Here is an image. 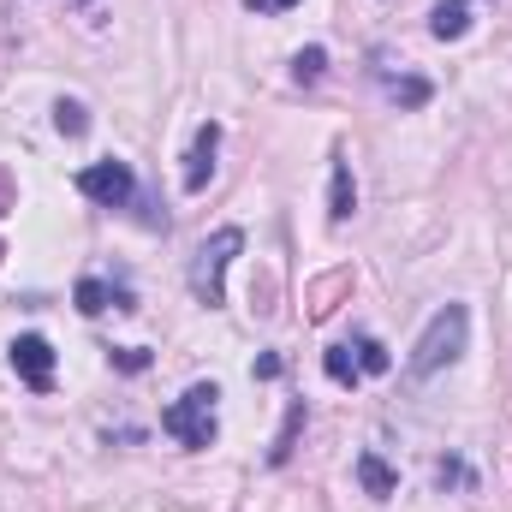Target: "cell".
Returning a JSON list of instances; mask_svg holds the SVG:
<instances>
[{
    "label": "cell",
    "mask_w": 512,
    "mask_h": 512,
    "mask_svg": "<svg viewBox=\"0 0 512 512\" xmlns=\"http://www.w3.org/2000/svg\"><path fill=\"white\" fill-rule=\"evenodd\" d=\"M465 334H471V310L465 304H447V310H435V322L423 328V340L411 346V382H429L435 370H447V364H459V352H465Z\"/></svg>",
    "instance_id": "6da1fadb"
},
{
    "label": "cell",
    "mask_w": 512,
    "mask_h": 512,
    "mask_svg": "<svg viewBox=\"0 0 512 512\" xmlns=\"http://www.w3.org/2000/svg\"><path fill=\"white\" fill-rule=\"evenodd\" d=\"M215 382H197L185 387L167 411H161V429L179 441V447H191V453H203V447H215Z\"/></svg>",
    "instance_id": "7a4b0ae2"
},
{
    "label": "cell",
    "mask_w": 512,
    "mask_h": 512,
    "mask_svg": "<svg viewBox=\"0 0 512 512\" xmlns=\"http://www.w3.org/2000/svg\"><path fill=\"white\" fill-rule=\"evenodd\" d=\"M245 251V233L239 227H221V233H209L197 256H191V292H197V304H227V262Z\"/></svg>",
    "instance_id": "3957f363"
},
{
    "label": "cell",
    "mask_w": 512,
    "mask_h": 512,
    "mask_svg": "<svg viewBox=\"0 0 512 512\" xmlns=\"http://www.w3.org/2000/svg\"><path fill=\"white\" fill-rule=\"evenodd\" d=\"M78 191L90 203H102V209H126L137 197V173H131V161H90L78 173Z\"/></svg>",
    "instance_id": "277c9868"
},
{
    "label": "cell",
    "mask_w": 512,
    "mask_h": 512,
    "mask_svg": "<svg viewBox=\"0 0 512 512\" xmlns=\"http://www.w3.org/2000/svg\"><path fill=\"white\" fill-rule=\"evenodd\" d=\"M12 370H18V382L30 393H48L54 387V346L42 334H18L12 340Z\"/></svg>",
    "instance_id": "5b68a950"
},
{
    "label": "cell",
    "mask_w": 512,
    "mask_h": 512,
    "mask_svg": "<svg viewBox=\"0 0 512 512\" xmlns=\"http://www.w3.org/2000/svg\"><path fill=\"white\" fill-rule=\"evenodd\" d=\"M215 149H221V126L209 120V126H197V143H191V155H185V191H203V185H209Z\"/></svg>",
    "instance_id": "8992f818"
},
{
    "label": "cell",
    "mask_w": 512,
    "mask_h": 512,
    "mask_svg": "<svg viewBox=\"0 0 512 512\" xmlns=\"http://www.w3.org/2000/svg\"><path fill=\"white\" fill-rule=\"evenodd\" d=\"M376 78H382V90L399 102V108H423V102L435 96V84H429V78H411V72H387V66H376Z\"/></svg>",
    "instance_id": "52a82bcc"
},
{
    "label": "cell",
    "mask_w": 512,
    "mask_h": 512,
    "mask_svg": "<svg viewBox=\"0 0 512 512\" xmlns=\"http://www.w3.org/2000/svg\"><path fill=\"white\" fill-rule=\"evenodd\" d=\"M108 304L131 310V292H126V286H108V280H96V274H90V280H78V310H84V316H102Z\"/></svg>",
    "instance_id": "ba28073f"
},
{
    "label": "cell",
    "mask_w": 512,
    "mask_h": 512,
    "mask_svg": "<svg viewBox=\"0 0 512 512\" xmlns=\"http://www.w3.org/2000/svg\"><path fill=\"white\" fill-rule=\"evenodd\" d=\"M429 30H435L441 42H459V36L471 30V0H441L435 18H429Z\"/></svg>",
    "instance_id": "9c48e42d"
},
{
    "label": "cell",
    "mask_w": 512,
    "mask_h": 512,
    "mask_svg": "<svg viewBox=\"0 0 512 512\" xmlns=\"http://www.w3.org/2000/svg\"><path fill=\"white\" fill-rule=\"evenodd\" d=\"M358 483H364V495H376V501H387V495L399 489L393 465H387V459H376V453H358Z\"/></svg>",
    "instance_id": "30bf717a"
},
{
    "label": "cell",
    "mask_w": 512,
    "mask_h": 512,
    "mask_svg": "<svg viewBox=\"0 0 512 512\" xmlns=\"http://www.w3.org/2000/svg\"><path fill=\"white\" fill-rule=\"evenodd\" d=\"M358 209V185H352V167L346 161H334V185H328V215L334 221H346Z\"/></svg>",
    "instance_id": "8fae6325"
},
{
    "label": "cell",
    "mask_w": 512,
    "mask_h": 512,
    "mask_svg": "<svg viewBox=\"0 0 512 512\" xmlns=\"http://www.w3.org/2000/svg\"><path fill=\"white\" fill-rule=\"evenodd\" d=\"M352 358H358L364 376H387V370H393V352H387L376 334H358V340H352Z\"/></svg>",
    "instance_id": "7c38bea8"
},
{
    "label": "cell",
    "mask_w": 512,
    "mask_h": 512,
    "mask_svg": "<svg viewBox=\"0 0 512 512\" xmlns=\"http://www.w3.org/2000/svg\"><path fill=\"white\" fill-rule=\"evenodd\" d=\"M298 429H304V399L286 411V423H280V435H274V447H268V465H286V459H292V447H298Z\"/></svg>",
    "instance_id": "4fadbf2b"
},
{
    "label": "cell",
    "mask_w": 512,
    "mask_h": 512,
    "mask_svg": "<svg viewBox=\"0 0 512 512\" xmlns=\"http://www.w3.org/2000/svg\"><path fill=\"white\" fill-rule=\"evenodd\" d=\"M322 370H328V382H340V387H358V358H352V346H328L322 352Z\"/></svg>",
    "instance_id": "5bb4252c"
},
{
    "label": "cell",
    "mask_w": 512,
    "mask_h": 512,
    "mask_svg": "<svg viewBox=\"0 0 512 512\" xmlns=\"http://www.w3.org/2000/svg\"><path fill=\"white\" fill-rule=\"evenodd\" d=\"M54 126L66 131V137H84V131H90V114H84V102H54Z\"/></svg>",
    "instance_id": "9a60e30c"
},
{
    "label": "cell",
    "mask_w": 512,
    "mask_h": 512,
    "mask_svg": "<svg viewBox=\"0 0 512 512\" xmlns=\"http://www.w3.org/2000/svg\"><path fill=\"white\" fill-rule=\"evenodd\" d=\"M322 66H328V48H304V54L292 60V78H298V84H316Z\"/></svg>",
    "instance_id": "2e32d148"
},
{
    "label": "cell",
    "mask_w": 512,
    "mask_h": 512,
    "mask_svg": "<svg viewBox=\"0 0 512 512\" xmlns=\"http://www.w3.org/2000/svg\"><path fill=\"white\" fill-rule=\"evenodd\" d=\"M114 364L137 376V370H149V352H143V346H120V352H114Z\"/></svg>",
    "instance_id": "e0dca14e"
},
{
    "label": "cell",
    "mask_w": 512,
    "mask_h": 512,
    "mask_svg": "<svg viewBox=\"0 0 512 512\" xmlns=\"http://www.w3.org/2000/svg\"><path fill=\"white\" fill-rule=\"evenodd\" d=\"M251 12H286V6H298V0H245Z\"/></svg>",
    "instance_id": "ac0fdd59"
},
{
    "label": "cell",
    "mask_w": 512,
    "mask_h": 512,
    "mask_svg": "<svg viewBox=\"0 0 512 512\" xmlns=\"http://www.w3.org/2000/svg\"><path fill=\"white\" fill-rule=\"evenodd\" d=\"M6 209H12V191H6V185H0V215H6Z\"/></svg>",
    "instance_id": "d6986e66"
},
{
    "label": "cell",
    "mask_w": 512,
    "mask_h": 512,
    "mask_svg": "<svg viewBox=\"0 0 512 512\" xmlns=\"http://www.w3.org/2000/svg\"><path fill=\"white\" fill-rule=\"evenodd\" d=\"M72 6H90V0H72Z\"/></svg>",
    "instance_id": "ffe728a7"
},
{
    "label": "cell",
    "mask_w": 512,
    "mask_h": 512,
    "mask_svg": "<svg viewBox=\"0 0 512 512\" xmlns=\"http://www.w3.org/2000/svg\"><path fill=\"white\" fill-rule=\"evenodd\" d=\"M0 256H6V245H0Z\"/></svg>",
    "instance_id": "44dd1931"
}]
</instances>
